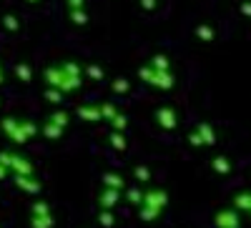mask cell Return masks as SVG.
<instances>
[{
  "instance_id": "1",
  "label": "cell",
  "mask_w": 251,
  "mask_h": 228,
  "mask_svg": "<svg viewBox=\"0 0 251 228\" xmlns=\"http://www.w3.org/2000/svg\"><path fill=\"white\" fill-rule=\"evenodd\" d=\"M216 226H219V228H239V218H236V213H231V211H224V213H219Z\"/></svg>"
},
{
  "instance_id": "3",
  "label": "cell",
  "mask_w": 251,
  "mask_h": 228,
  "mask_svg": "<svg viewBox=\"0 0 251 228\" xmlns=\"http://www.w3.org/2000/svg\"><path fill=\"white\" fill-rule=\"evenodd\" d=\"M244 13H249V15H251V5H244Z\"/></svg>"
},
{
  "instance_id": "2",
  "label": "cell",
  "mask_w": 251,
  "mask_h": 228,
  "mask_svg": "<svg viewBox=\"0 0 251 228\" xmlns=\"http://www.w3.org/2000/svg\"><path fill=\"white\" fill-rule=\"evenodd\" d=\"M234 203L239 205V208H244V211H249V213H251V193H241V196H236V198H234Z\"/></svg>"
}]
</instances>
